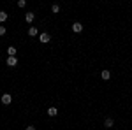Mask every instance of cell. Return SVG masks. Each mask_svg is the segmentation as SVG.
<instances>
[{"label":"cell","instance_id":"cell-1","mask_svg":"<svg viewBox=\"0 0 132 130\" xmlns=\"http://www.w3.org/2000/svg\"><path fill=\"white\" fill-rule=\"evenodd\" d=\"M71 28H72V32H74V33H81V32H83V23H79V21H74Z\"/></svg>","mask_w":132,"mask_h":130},{"label":"cell","instance_id":"cell-2","mask_svg":"<svg viewBox=\"0 0 132 130\" xmlns=\"http://www.w3.org/2000/svg\"><path fill=\"white\" fill-rule=\"evenodd\" d=\"M0 100H2L4 106H9L11 102H12V97H11V93H4V95L0 97Z\"/></svg>","mask_w":132,"mask_h":130},{"label":"cell","instance_id":"cell-3","mask_svg":"<svg viewBox=\"0 0 132 130\" xmlns=\"http://www.w3.org/2000/svg\"><path fill=\"white\" fill-rule=\"evenodd\" d=\"M5 65H7V67H16V65H18V58H16V56H9V58L5 60Z\"/></svg>","mask_w":132,"mask_h":130},{"label":"cell","instance_id":"cell-4","mask_svg":"<svg viewBox=\"0 0 132 130\" xmlns=\"http://www.w3.org/2000/svg\"><path fill=\"white\" fill-rule=\"evenodd\" d=\"M101 77L104 81H109V79H111V72H109V70H102V72H101Z\"/></svg>","mask_w":132,"mask_h":130},{"label":"cell","instance_id":"cell-5","mask_svg":"<svg viewBox=\"0 0 132 130\" xmlns=\"http://www.w3.org/2000/svg\"><path fill=\"white\" fill-rule=\"evenodd\" d=\"M39 40L46 44V42H50V40H51V37L48 35V33H41V35H39Z\"/></svg>","mask_w":132,"mask_h":130},{"label":"cell","instance_id":"cell-6","mask_svg":"<svg viewBox=\"0 0 132 130\" xmlns=\"http://www.w3.org/2000/svg\"><path fill=\"white\" fill-rule=\"evenodd\" d=\"M56 114H58V109H56V107H48V116L53 118V116H56Z\"/></svg>","mask_w":132,"mask_h":130},{"label":"cell","instance_id":"cell-7","mask_svg":"<svg viewBox=\"0 0 132 130\" xmlns=\"http://www.w3.org/2000/svg\"><path fill=\"white\" fill-rule=\"evenodd\" d=\"M16 53H18V49H16L14 46H9V48H7V55H9V56H16Z\"/></svg>","mask_w":132,"mask_h":130},{"label":"cell","instance_id":"cell-8","mask_svg":"<svg viewBox=\"0 0 132 130\" xmlns=\"http://www.w3.org/2000/svg\"><path fill=\"white\" fill-rule=\"evenodd\" d=\"M7 18H9V16H7V12H5V11H0V23H5Z\"/></svg>","mask_w":132,"mask_h":130},{"label":"cell","instance_id":"cell-9","mask_svg":"<svg viewBox=\"0 0 132 130\" xmlns=\"http://www.w3.org/2000/svg\"><path fill=\"white\" fill-rule=\"evenodd\" d=\"M37 33H39V30H37L35 27H30V28H28V35H30V37H35Z\"/></svg>","mask_w":132,"mask_h":130},{"label":"cell","instance_id":"cell-10","mask_svg":"<svg viewBox=\"0 0 132 130\" xmlns=\"http://www.w3.org/2000/svg\"><path fill=\"white\" fill-rule=\"evenodd\" d=\"M34 18H35V16H34V12H27V14H25V20H27V23H32V21H34Z\"/></svg>","mask_w":132,"mask_h":130},{"label":"cell","instance_id":"cell-11","mask_svg":"<svg viewBox=\"0 0 132 130\" xmlns=\"http://www.w3.org/2000/svg\"><path fill=\"white\" fill-rule=\"evenodd\" d=\"M51 12L58 14V12H60V5H58V4H53V5H51Z\"/></svg>","mask_w":132,"mask_h":130},{"label":"cell","instance_id":"cell-12","mask_svg":"<svg viewBox=\"0 0 132 130\" xmlns=\"http://www.w3.org/2000/svg\"><path fill=\"white\" fill-rule=\"evenodd\" d=\"M113 123H114V121H113L111 118H106V121H104V127H108V128H109V127H113Z\"/></svg>","mask_w":132,"mask_h":130},{"label":"cell","instance_id":"cell-13","mask_svg":"<svg viewBox=\"0 0 132 130\" xmlns=\"http://www.w3.org/2000/svg\"><path fill=\"white\" fill-rule=\"evenodd\" d=\"M27 5V0H18V7H25Z\"/></svg>","mask_w":132,"mask_h":130},{"label":"cell","instance_id":"cell-14","mask_svg":"<svg viewBox=\"0 0 132 130\" xmlns=\"http://www.w3.org/2000/svg\"><path fill=\"white\" fill-rule=\"evenodd\" d=\"M0 35H5V27L4 25H0Z\"/></svg>","mask_w":132,"mask_h":130},{"label":"cell","instance_id":"cell-15","mask_svg":"<svg viewBox=\"0 0 132 130\" xmlns=\"http://www.w3.org/2000/svg\"><path fill=\"white\" fill-rule=\"evenodd\" d=\"M27 130H35V127H32V125H30V127H27Z\"/></svg>","mask_w":132,"mask_h":130}]
</instances>
